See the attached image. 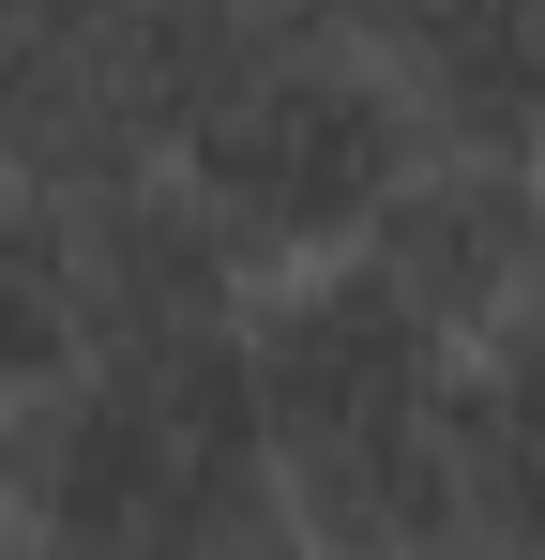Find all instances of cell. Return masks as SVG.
<instances>
[{"label":"cell","mask_w":545,"mask_h":560,"mask_svg":"<svg viewBox=\"0 0 545 560\" xmlns=\"http://www.w3.org/2000/svg\"><path fill=\"white\" fill-rule=\"evenodd\" d=\"M0 530L31 546H272L288 485L258 440V378L243 334H182V349H91L46 394L0 409Z\"/></svg>","instance_id":"1"},{"label":"cell","mask_w":545,"mask_h":560,"mask_svg":"<svg viewBox=\"0 0 545 560\" xmlns=\"http://www.w3.org/2000/svg\"><path fill=\"white\" fill-rule=\"evenodd\" d=\"M167 167L243 228L258 273L272 258H334V243H363V212L409 167V106H394V77H379L363 46L258 31V46L197 92V121L167 137Z\"/></svg>","instance_id":"2"},{"label":"cell","mask_w":545,"mask_h":560,"mask_svg":"<svg viewBox=\"0 0 545 560\" xmlns=\"http://www.w3.org/2000/svg\"><path fill=\"white\" fill-rule=\"evenodd\" d=\"M243 378H258V440H272V485L318 455H363V440H409L440 424L454 394V334L379 273L363 243L334 258H272L258 303H243Z\"/></svg>","instance_id":"3"},{"label":"cell","mask_w":545,"mask_h":560,"mask_svg":"<svg viewBox=\"0 0 545 560\" xmlns=\"http://www.w3.org/2000/svg\"><path fill=\"white\" fill-rule=\"evenodd\" d=\"M363 258L440 318L454 349L531 318L545 303V197H531V152H469V137H409L394 197L363 212Z\"/></svg>","instance_id":"4"},{"label":"cell","mask_w":545,"mask_h":560,"mask_svg":"<svg viewBox=\"0 0 545 560\" xmlns=\"http://www.w3.org/2000/svg\"><path fill=\"white\" fill-rule=\"evenodd\" d=\"M77 228V303H91V349H182V334H243L258 303V258L182 167H121V183L61 197Z\"/></svg>","instance_id":"5"},{"label":"cell","mask_w":545,"mask_h":560,"mask_svg":"<svg viewBox=\"0 0 545 560\" xmlns=\"http://www.w3.org/2000/svg\"><path fill=\"white\" fill-rule=\"evenodd\" d=\"M152 92L121 61V0H0V183L91 197L152 167Z\"/></svg>","instance_id":"6"},{"label":"cell","mask_w":545,"mask_h":560,"mask_svg":"<svg viewBox=\"0 0 545 560\" xmlns=\"http://www.w3.org/2000/svg\"><path fill=\"white\" fill-rule=\"evenodd\" d=\"M409 137H469V152H545V0H409L363 46Z\"/></svg>","instance_id":"7"},{"label":"cell","mask_w":545,"mask_h":560,"mask_svg":"<svg viewBox=\"0 0 545 560\" xmlns=\"http://www.w3.org/2000/svg\"><path fill=\"white\" fill-rule=\"evenodd\" d=\"M440 455H454V546H545V303L454 349Z\"/></svg>","instance_id":"8"},{"label":"cell","mask_w":545,"mask_h":560,"mask_svg":"<svg viewBox=\"0 0 545 560\" xmlns=\"http://www.w3.org/2000/svg\"><path fill=\"white\" fill-rule=\"evenodd\" d=\"M61 364H91V303H77V228L61 197L0 183V409L46 394Z\"/></svg>","instance_id":"9"},{"label":"cell","mask_w":545,"mask_h":560,"mask_svg":"<svg viewBox=\"0 0 545 560\" xmlns=\"http://www.w3.org/2000/svg\"><path fill=\"white\" fill-rule=\"evenodd\" d=\"M531 197H545V152H531Z\"/></svg>","instance_id":"10"}]
</instances>
